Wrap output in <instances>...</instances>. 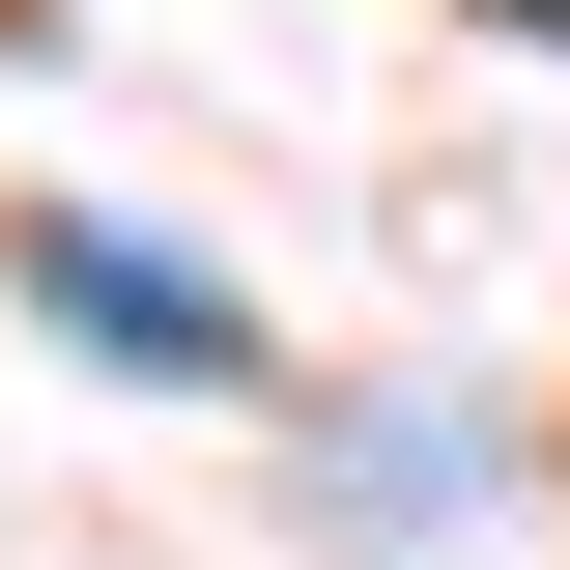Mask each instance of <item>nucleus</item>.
<instances>
[{"instance_id": "obj_1", "label": "nucleus", "mask_w": 570, "mask_h": 570, "mask_svg": "<svg viewBox=\"0 0 570 570\" xmlns=\"http://www.w3.org/2000/svg\"><path fill=\"white\" fill-rule=\"evenodd\" d=\"M29 314H86V343L171 371V400H200V371H257V314H228L200 257H142V228H86V200H29Z\"/></svg>"}, {"instance_id": "obj_2", "label": "nucleus", "mask_w": 570, "mask_h": 570, "mask_svg": "<svg viewBox=\"0 0 570 570\" xmlns=\"http://www.w3.org/2000/svg\"><path fill=\"white\" fill-rule=\"evenodd\" d=\"M513 29H570V0H513Z\"/></svg>"}]
</instances>
